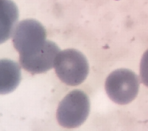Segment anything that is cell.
Listing matches in <instances>:
<instances>
[{"label":"cell","mask_w":148,"mask_h":131,"mask_svg":"<svg viewBox=\"0 0 148 131\" xmlns=\"http://www.w3.org/2000/svg\"><path fill=\"white\" fill-rule=\"evenodd\" d=\"M54 67L58 78L69 86L81 84L89 72V64L86 57L76 49L60 51L55 58Z\"/></svg>","instance_id":"cell-1"},{"label":"cell","mask_w":148,"mask_h":131,"mask_svg":"<svg viewBox=\"0 0 148 131\" xmlns=\"http://www.w3.org/2000/svg\"><path fill=\"white\" fill-rule=\"evenodd\" d=\"M106 93L117 104H128L136 98L139 90V79L134 72L118 69L108 75L105 82Z\"/></svg>","instance_id":"cell-3"},{"label":"cell","mask_w":148,"mask_h":131,"mask_svg":"<svg viewBox=\"0 0 148 131\" xmlns=\"http://www.w3.org/2000/svg\"><path fill=\"white\" fill-rule=\"evenodd\" d=\"M12 41L20 55H27L44 44L46 41V30L37 20L25 19L15 26Z\"/></svg>","instance_id":"cell-4"},{"label":"cell","mask_w":148,"mask_h":131,"mask_svg":"<svg viewBox=\"0 0 148 131\" xmlns=\"http://www.w3.org/2000/svg\"><path fill=\"white\" fill-rule=\"evenodd\" d=\"M21 80L18 63L10 59H0V94H8L16 89Z\"/></svg>","instance_id":"cell-7"},{"label":"cell","mask_w":148,"mask_h":131,"mask_svg":"<svg viewBox=\"0 0 148 131\" xmlns=\"http://www.w3.org/2000/svg\"><path fill=\"white\" fill-rule=\"evenodd\" d=\"M59 52V47L56 43L46 40L42 46L34 52L19 56V62L21 66L30 73H44L54 66L55 58Z\"/></svg>","instance_id":"cell-5"},{"label":"cell","mask_w":148,"mask_h":131,"mask_svg":"<svg viewBox=\"0 0 148 131\" xmlns=\"http://www.w3.org/2000/svg\"><path fill=\"white\" fill-rule=\"evenodd\" d=\"M90 102L83 91L76 89L65 96L57 109L58 123L64 128L79 127L89 115Z\"/></svg>","instance_id":"cell-2"},{"label":"cell","mask_w":148,"mask_h":131,"mask_svg":"<svg viewBox=\"0 0 148 131\" xmlns=\"http://www.w3.org/2000/svg\"><path fill=\"white\" fill-rule=\"evenodd\" d=\"M18 16V8L12 0H0V44L11 38Z\"/></svg>","instance_id":"cell-6"},{"label":"cell","mask_w":148,"mask_h":131,"mask_svg":"<svg viewBox=\"0 0 148 131\" xmlns=\"http://www.w3.org/2000/svg\"><path fill=\"white\" fill-rule=\"evenodd\" d=\"M140 78L143 84L148 87V50L144 53L140 62Z\"/></svg>","instance_id":"cell-8"}]
</instances>
